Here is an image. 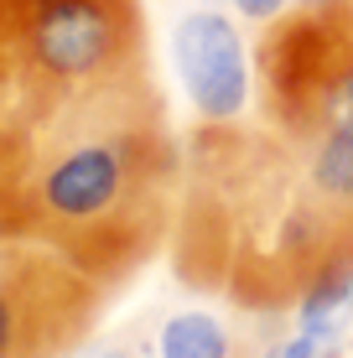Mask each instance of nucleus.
<instances>
[{
    "instance_id": "9d476101",
    "label": "nucleus",
    "mask_w": 353,
    "mask_h": 358,
    "mask_svg": "<svg viewBox=\"0 0 353 358\" xmlns=\"http://www.w3.org/2000/svg\"><path fill=\"white\" fill-rule=\"evenodd\" d=\"M234 16H245V21H254V27H271V21H281L296 0H224Z\"/></svg>"
},
{
    "instance_id": "423d86ee",
    "label": "nucleus",
    "mask_w": 353,
    "mask_h": 358,
    "mask_svg": "<svg viewBox=\"0 0 353 358\" xmlns=\"http://www.w3.org/2000/svg\"><path fill=\"white\" fill-rule=\"evenodd\" d=\"M177 89L187 94L198 125H239L245 109L254 104V57L245 42V27L234 21L229 6H203L182 10L166 36Z\"/></svg>"
},
{
    "instance_id": "9b49d317",
    "label": "nucleus",
    "mask_w": 353,
    "mask_h": 358,
    "mask_svg": "<svg viewBox=\"0 0 353 358\" xmlns=\"http://www.w3.org/2000/svg\"><path fill=\"white\" fill-rule=\"evenodd\" d=\"M333 6H343V0H296V10H333Z\"/></svg>"
},
{
    "instance_id": "6e6552de",
    "label": "nucleus",
    "mask_w": 353,
    "mask_h": 358,
    "mask_svg": "<svg viewBox=\"0 0 353 358\" xmlns=\"http://www.w3.org/2000/svg\"><path fill=\"white\" fill-rule=\"evenodd\" d=\"M156 358H245L234 327L208 306H182L156 327Z\"/></svg>"
},
{
    "instance_id": "1a4fd4ad",
    "label": "nucleus",
    "mask_w": 353,
    "mask_h": 358,
    "mask_svg": "<svg viewBox=\"0 0 353 358\" xmlns=\"http://www.w3.org/2000/svg\"><path fill=\"white\" fill-rule=\"evenodd\" d=\"M338 348V332H322V327H307V322H291L275 343H265L254 358H333Z\"/></svg>"
},
{
    "instance_id": "39448f33",
    "label": "nucleus",
    "mask_w": 353,
    "mask_h": 358,
    "mask_svg": "<svg viewBox=\"0 0 353 358\" xmlns=\"http://www.w3.org/2000/svg\"><path fill=\"white\" fill-rule=\"evenodd\" d=\"M109 286L63 250L0 229V358H73L94 338Z\"/></svg>"
},
{
    "instance_id": "f257e3e1",
    "label": "nucleus",
    "mask_w": 353,
    "mask_h": 358,
    "mask_svg": "<svg viewBox=\"0 0 353 358\" xmlns=\"http://www.w3.org/2000/svg\"><path fill=\"white\" fill-rule=\"evenodd\" d=\"M182 141L151 73L68 94L0 166V229L42 239L120 291L172 244Z\"/></svg>"
},
{
    "instance_id": "20e7f679",
    "label": "nucleus",
    "mask_w": 353,
    "mask_h": 358,
    "mask_svg": "<svg viewBox=\"0 0 353 358\" xmlns=\"http://www.w3.org/2000/svg\"><path fill=\"white\" fill-rule=\"evenodd\" d=\"M254 99L265 125L312 135L353 125V0L333 10H296L271 21L254 57Z\"/></svg>"
},
{
    "instance_id": "0eeeda50",
    "label": "nucleus",
    "mask_w": 353,
    "mask_h": 358,
    "mask_svg": "<svg viewBox=\"0 0 353 358\" xmlns=\"http://www.w3.org/2000/svg\"><path fill=\"white\" fill-rule=\"evenodd\" d=\"M42 120L27 73V42H21V0H0V166L16 156L27 130Z\"/></svg>"
},
{
    "instance_id": "f03ea898",
    "label": "nucleus",
    "mask_w": 353,
    "mask_h": 358,
    "mask_svg": "<svg viewBox=\"0 0 353 358\" xmlns=\"http://www.w3.org/2000/svg\"><path fill=\"white\" fill-rule=\"evenodd\" d=\"M353 255V208L307 166L296 135L198 125L182 145L172 265L192 291L254 312H296L312 280Z\"/></svg>"
},
{
    "instance_id": "7ed1b4c3",
    "label": "nucleus",
    "mask_w": 353,
    "mask_h": 358,
    "mask_svg": "<svg viewBox=\"0 0 353 358\" xmlns=\"http://www.w3.org/2000/svg\"><path fill=\"white\" fill-rule=\"evenodd\" d=\"M21 42L42 115L68 94L151 73L141 0H21Z\"/></svg>"
}]
</instances>
